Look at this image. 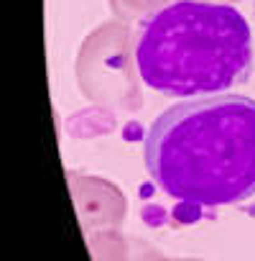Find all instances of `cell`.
<instances>
[{
	"label": "cell",
	"instance_id": "1",
	"mask_svg": "<svg viewBox=\"0 0 255 261\" xmlns=\"http://www.w3.org/2000/svg\"><path fill=\"white\" fill-rule=\"evenodd\" d=\"M146 164L174 200L219 207L255 195V100L212 95L161 113L146 136Z\"/></svg>",
	"mask_w": 255,
	"mask_h": 261
},
{
	"label": "cell",
	"instance_id": "2",
	"mask_svg": "<svg viewBox=\"0 0 255 261\" xmlns=\"http://www.w3.org/2000/svg\"><path fill=\"white\" fill-rule=\"evenodd\" d=\"M136 64L143 82L158 92L217 95L250 74L252 34L232 6L179 0L143 23Z\"/></svg>",
	"mask_w": 255,
	"mask_h": 261
}]
</instances>
